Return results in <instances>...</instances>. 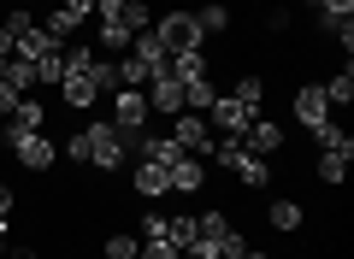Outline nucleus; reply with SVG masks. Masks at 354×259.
Wrapping results in <instances>:
<instances>
[{
    "label": "nucleus",
    "mask_w": 354,
    "mask_h": 259,
    "mask_svg": "<svg viewBox=\"0 0 354 259\" xmlns=\"http://www.w3.org/2000/svg\"><path fill=\"white\" fill-rule=\"evenodd\" d=\"M124 24L136 30V36H142V30H148V6H142V0H124Z\"/></svg>",
    "instance_id": "c9c22d12"
},
{
    "label": "nucleus",
    "mask_w": 354,
    "mask_h": 259,
    "mask_svg": "<svg viewBox=\"0 0 354 259\" xmlns=\"http://www.w3.org/2000/svg\"><path fill=\"white\" fill-rule=\"evenodd\" d=\"M313 24H319V36H325V41H337L342 53L354 48V12H313Z\"/></svg>",
    "instance_id": "4468645a"
},
{
    "label": "nucleus",
    "mask_w": 354,
    "mask_h": 259,
    "mask_svg": "<svg viewBox=\"0 0 354 259\" xmlns=\"http://www.w3.org/2000/svg\"><path fill=\"white\" fill-rule=\"evenodd\" d=\"M165 242H171L177 253H183V247L195 242V218H165Z\"/></svg>",
    "instance_id": "7c9ffc66"
},
{
    "label": "nucleus",
    "mask_w": 354,
    "mask_h": 259,
    "mask_svg": "<svg viewBox=\"0 0 354 259\" xmlns=\"http://www.w3.org/2000/svg\"><path fill=\"white\" fill-rule=\"evenodd\" d=\"M225 230H230V218H225V212H201V218H195V236H201V242H218Z\"/></svg>",
    "instance_id": "473e14b6"
},
{
    "label": "nucleus",
    "mask_w": 354,
    "mask_h": 259,
    "mask_svg": "<svg viewBox=\"0 0 354 259\" xmlns=\"http://www.w3.org/2000/svg\"><path fill=\"white\" fill-rule=\"evenodd\" d=\"M148 95L142 88H113V124L118 130H148Z\"/></svg>",
    "instance_id": "20e7f679"
},
{
    "label": "nucleus",
    "mask_w": 354,
    "mask_h": 259,
    "mask_svg": "<svg viewBox=\"0 0 354 259\" xmlns=\"http://www.w3.org/2000/svg\"><path fill=\"white\" fill-rule=\"evenodd\" d=\"M6 83H12L18 95H30V88H36V65H30V59H12V65H6Z\"/></svg>",
    "instance_id": "2f4dec72"
},
{
    "label": "nucleus",
    "mask_w": 354,
    "mask_h": 259,
    "mask_svg": "<svg viewBox=\"0 0 354 259\" xmlns=\"http://www.w3.org/2000/svg\"><path fill=\"white\" fill-rule=\"evenodd\" d=\"M6 65H12V36H6V24H0V77H6Z\"/></svg>",
    "instance_id": "a19ab883"
},
{
    "label": "nucleus",
    "mask_w": 354,
    "mask_h": 259,
    "mask_svg": "<svg viewBox=\"0 0 354 259\" xmlns=\"http://www.w3.org/2000/svg\"><path fill=\"white\" fill-rule=\"evenodd\" d=\"M266 224H272V230H283V236H295V230L307 224V207H301V200H290V195H278L272 207H266Z\"/></svg>",
    "instance_id": "ddd939ff"
},
{
    "label": "nucleus",
    "mask_w": 354,
    "mask_h": 259,
    "mask_svg": "<svg viewBox=\"0 0 354 259\" xmlns=\"http://www.w3.org/2000/svg\"><path fill=\"white\" fill-rule=\"evenodd\" d=\"M88 83L101 88V95H113V88H118V59H113V53H95V65H88Z\"/></svg>",
    "instance_id": "b1692460"
},
{
    "label": "nucleus",
    "mask_w": 354,
    "mask_h": 259,
    "mask_svg": "<svg viewBox=\"0 0 354 259\" xmlns=\"http://www.w3.org/2000/svg\"><path fill=\"white\" fill-rule=\"evenodd\" d=\"M207 160H201V153H177V160H171V189H177V195H201V183H207Z\"/></svg>",
    "instance_id": "9b49d317"
},
{
    "label": "nucleus",
    "mask_w": 354,
    "mask_h": 259,
    "mask_svg": "<svg viewBox=\"0 0 354 259\" xmlns=\"http://www.w3.org/2000/svg\"><path fill=\"white\" fill-rule=\"evenodd\" d=\"M18 100H24V95H18V88L6 83V77H0V118H12V106H18Z\"/></svg>",
    "instance_id": "4c0bfd02"
},
{
    "label": "nucleus",
    "mask_w": 354,
    "mask_h": 259,
    "mask_svg": "<svg viewBox=\"0 0 354 259\" xmlns=\"http://www.w3.org/2000/svg\"><path fill=\"white\" fill-rule=\"evenodd\" d=\"M242 148L260 153V160H272V153L283 148V124H278V118H266V112H260V118H248V130H242Z\"/></svg>",
    "instance_id": "423d86ee"
},
{
    "label": "nucleus",
    "mask_w": 354,
    "mask_h": 259,
    "mask_svg": "<svg viewBox=\"0 0 354 259\" xmlns=\"http://www.w3.org/2000/svg\"><path fill=\"white\" fill-rule=\"evenodd\" d=\"M171 142L183 153H201V160H207V148H213V136H207V112H177V118H171Z\"/></svg>",
    "instance_id": "f03ea898"
},
{
    "label": "nucleus",
    "mask_w": 354,
    "mask_h": 259,
    "mask_svg": "<svg viewBox=\"0 0 354 259\" xmlns=\"http://www.w3.org/2000/svg\"><path fill=\"white\" fill-rule=\"evenodd\" d=\"M130 41H136V30H130V24H101L95 48H101V53H113V59H118V53H130Z\"/></svg>",
    "instance_id": "412c9836"
},
{
    "label": "nucleus",
    "mask_w": 354,
    "mask_h": 259,
    "mask_svg": "<svg viewBox=\"0 0 354 259\" xmlns=\"http://www.w3.org/2000/svg\"><path fill=\"white\" fill-rule=\"evenodd\" d=\"M207 118H213V130H225V136H242V130H248V118H260V112H248L236 95H218L213 106H207Z\"/></svg>",
    "instance_id": "1a4fd4ad"
},
{
    "label": "nucleus",
    "mask_w": 354,
    "mask_h": 259,
    "mask_svg": "<svg viewBox=\"0 0 354 259\" xmlns=\"http://www.w3.org/2000/svg\"><path fill=\"white\" fill-rule=\"evenodd\" d=\"M12 153H18V165H24V171H53V160H59V153H53V142L41 136H24V142H12Z\"/></svg>",
    "instance_id": "9d476101"
},
{
    "label": "nucleus",
    "mask_w": 354,
    "mask_h": 259,
    "mask_svg": "<svg viewBox=\"0 0 354 259\" xmlns=\"http://www.w3.org/2000/svg\"><path fill=\"white\" fill-rule=\"evenodd\" d=\"M195 30H201V41H207V36H225V30H230V6H218V0H207L201 12H195Z\"/></svg>",
    "instance_id": "aec40b11"
},
{
    "label": "nucleus",
    "mask_w": 354,
    "mask_h": 259,
    "mask_svg": "<svg viewBox=\"0 0 354 259\" xmlns=\"http://www.w3.org/2000/svg\"><path fill=\"white\" fill-rule=\"evenodd\" d=\"M95 41H83V48H65V77H88V65H95Z\"/></svg>",
    "instance_id": "c85d7f7f"
},
{
    "label": "nucleus",
    "mask_w": 354,
    "mask_h": 259,
    "mask_svg": "<svg viewBox=\"0 0 354 259\" xmlns=\"http://www.w3.org/2000/svg\"><path fill=\"white\" fill-rule=\"evenodd\" d=\"M313 177H319V183H330V189H337L342 177H348V153H319V165H313Z\"/></svg>",
    "instance_id": "393cba45"
},
{
    "label": "nucleus",
    "mask_w": 354,
    "mask_h": 259,
    "mask_svg": "<svg viewBox=\"0 0 354 259\" xmlns=\"http://www.w3.org/2000/svg\"><path fill=\"white\" fill-rule=\"evenodd\" d=\"M41 124H48V106H41L36 95H24V100L12 106V118H6V130H0V136H6V142H24V136H36Z\"/></svg>",
    "instance_id": "0eeeda50"
},
{
    "label": "nucleus",
    "mask_w": 354,
    "mask_h": 259,
    "mask_svg": "<svg viewBox=\"0 0 354 259\" xmlns=\"http://www.w3.org/2000/svg\"><path fill=\"white\" fill-rule=\"evenodd\" d=\"M142 95H148V112H160V118H177V112H183V83H177L171 71L148 77V88H142Z\"/></svg>",
    "instance_id": "39448f33"
},
{
    "label": "nucleus",
    "mask_w": 354,
    "mask_h": 259,
    "mask_svg": "<svg viewBox=\"0 0 354 259\" xmlns=\"http://www.w3.org/2000/svg\"><path fill=\"white\" fill-rule=\"evenodd\" d=\"M230 95H236L248 112H260V106H266V83H260V77H236V88H230Z\"/></svg>",
    "instance_id": "cd10ccee"
},
{
    "label": "nucleus",
    "mask_w": 354,
    "mask_h": 259,
    "mask_svg": "<svg viewBox=\"0 0 354 259\" xmlns=\"http://www.w3.org/2000/svg\"><path fill=\"white\" fill-rule=\"evenodd\" d=\"M319 88H325L330 112H337V106H348V100H354V71H348V65H342V71H337V77H325V83H319Z\"/></svg>",
    "instance_id": "4be33fe9"
},
{
    "label": "nucleus",
    "mask_w": 354,
    "mask_h": 259,
    "mask_svg": "<svg viewBox=\"0 0 354 259\" xmlns=\"http://www.w3.org/2000/svg\"><path fill=\"white\" fill-rule=\"evenodd\" d=\"M0 24H6V36H30V30H36V18H30V6H12V12H6V18H0Z\"/></svg>",
    "instance_id": "72a5a7b5"
},
{
    "label": "nucleus",
    "mask_w": 354,
    "mask_h": 259,
    "mask_svg": "<svg viewBox=\"0 0 354 259\" xmlns=\"http://www.w3.org/2000/svg\"><path fill=\"white\" fill-rule=\"evenodd\" d=\"M130 53H136V59L148 65L153 77H160L165 65H171V53H165V41H160V36H136V41H130Z\"/></svg>",
    "instance_id": "6ab92c4d"
},
{
    "label": "nucleus",
    "mask_w": 354,
    "mask_h": 259,
    "mask_svg": "<svg viewBox=\"0 0 354 259\" xmlns=\"http://www.w3.org/2000/svg\"><path fill=\"white\" fill-rule=\"evenodd\" d=\"M213 100H218V88L207 83V77H201V83H183V112H207Z\"/></svg>",
    "instance_id": "bb28decb"
},
{
    "label": "nucleus",
    "mask_w": 354,
    "mask_h": 259,
    "mask_svg": "<svg viewBox=\"0 0 354 259\" xmlns=\"http://www.w3.org/2000/svg\"><path fill=\"white\" fill-rule=\"evenodd\" d=\"M77 136H83V160L95 165V171H106V177H113L118 165H124L130 153L142 148V136H148V130H118L113 118H101V124H83Z\"/></svg>",
    "instance_id": "f257e3e1"
},
{
    "label": "nucleus",
    "mask_w": 354,
    "mask_h": 259,
    "mask_svg": "<svg viewBox=\"0 0 354 259\" xmlns=\"http://www.w3.org/2000/svg\"><path fill=\"white\" fill-rule=\"evenodd\" d=\"M59 77H65V48H53L36 59V88H59Z\"/></svg>",
    "instance_id": "5701e85b"
},
{
    "label": "nucleus",
    "mask_w": 354,
    "mask_h": 259,
    "mask_svg": "<svg viewBox=\"0 0 354 259\" xmlns=\"http://www.w3.org/2000/svg\"><path fill=\"white\" fill-rule=\"evenodd\" d=\"M313 142H319V153H348V160H354V136L342 130L337 118H325V124H319V130H313Z\"/></svg>",
    "instance_id": "f3484780"
},
{
    "label": "nucleus",
    "mask_w": 354,
    "mask_h": 259,
    "mask_svg": "<svg viewBox=\"0 0 354 259\" xmlns=\"http://www.w3.org/2000/svg\"><path fill=\"white\" fill-rule=\"evenodd\" d=\"M153 36L165 41V53H183V48H201V30H195V12H165Z\"/></svg>",
    "instance_id": "7ed1b4c3"
},
{
    "label": "nucleus",
    "mask_w": 354,
    "mask_h": 259,
    "mask_svg": "<svg viewBox=\"0 0 354 259\" xmlns=\"http://www.w3.org/2000/svg\"><path fill=\"white\" fill-rule=\"evenodd\" d=\"M6 236H12V189L0 183V242H6Z\"/></svg>",
    "instance_id": "e433bc0d"
},
{
    "label": "nucleus",
    "mask_w": 354,
    "mask_h": 259,
    "mask_svg": "<svg viewBox=\"0 0 354 259\" xmlns=\"http://www.w3.org/2000/svg\"><path fill=\"white\" fill-rule=\"evenodd\" d=\"M148 236H165V218H160V212H148V218H142V242H148Z\"/></svg>",
    "instance_id": "ea45409f"
},
{
    "label": "nucleus",
    "mask_w": 354,
    "mask_h": 259,
    "mask_svg": "<svg viewBox=\"0 0 354 259\" xmlns=\"http://www.w3.org/2000/svg\"><path fill=\"white\" fill-rule=\"evenodd\" d=\"M319 12H354V0H319Z\"/></svg>",
    "instance_id": "79ce46f5"
},
{
    "label": "nucleus",
    "mask_w": 354,
    "mask_h": 259,
    "mask_svg": "<svg viewBox=\"0 0 354 259\" xmlns=\"http://www.w3.org/2000/svg\"><path fill=\"white\" fill-rule=\"evenodd\" d=\"M148 77H153V71L136 59V53H124V59H118V88H148Z\"/></svg>",
    "instance_id": "a878e982"
},
{
    "label": "nucleus",
    "mask_w": 354,
    "mask_h": 259,
    "mask_svg": "<svg viewBox=\"0 0 354 259\" xmlns=\"http://www.w3.org/2000/svg\"><path fill=\"white\" fill-rule=\"evenodd\" d=\"M136 259H183V253H177V247L165 242V236H148V242H142V253H136Z\"/></svg>",
    "instance_id": "f704fd0d"
},
{
    "label": "nucleus",
    "mask_w": 354,
    "mask_h": 259,
    "mask_svg": "<svg viewBox=\"0 0 354 259\" xmlns=\"http://www.w3.org/2000/svg\"><path fill=\"white\" fill-rule=\"evenodd\" d=\"M136 253H142V236H130V230L106 236V259H136Z\"/></svg>",
    "instance_id": "c756f323"
},
{
    "label": "nucleus",
    "mask_w": 354,
    "mask_h": 259,
    "mask_svg": "<svg viewBox=\"0 0 354 259\" xmlns=\"http://www.w3.org/2000/svg\"><path fill=\"white\" fill-rule=\"evenodd\" d=\"M236 183H242V189H266V183H272V160L242 153V160H236Z\"/></svg>",
    "instance_id": "a211bd4d"
},
{
    "label": "nucleus",
    "mask_w": 354,
    "mask_h": 259,
    "mask_svg": "<svg viewBox=\"0 0 354 259\" xmlns=\"http://www.w3.org/2000/svg\"><path fill=\"white\" fill-rule=\"evenodd\" d=\"M0 148H6V136H0Z\"/></svg>",
    "instance_id": "a18cd8bd"
},
{
    "label": "nucleus",
    "mask_w": 354,
    "mask_h": 259,
    "mask_svg": "<svg viewBox=\"0 0 354 259\" xmlns=\"http://www.w3.org/2000/svg\"><path fill=\"white\" fill-rule=\"evenodd\" d=\"M59 12H71L77 24H83V18H95V0H59Z\"/></svg>",
    "instance_id": "58836bf2"
},
{
    "label": "nucleus",
    "mask_w": 354,
    "mask_h": 259,
    "mask_svg": "<svg viewBox=\"0 0 354 259\" xmlns=\"http://www.w3.org/2000/svg\"><path fill=\"white\" fill-rule=\"evenodd\" d=\"M325 118H330L325 88H319V83H295V124H301V130H319Z\"/></svg>",
    "instance_id": "6e6552de"
},
{
    "label": "nucleus",
    "mask_w": 354,
    "mask_h": 259,
    "mask_svg": "<svg viewBox=\"0 0 354 259\" xmlns=\"http://www.w3.org/2000/svg\"><path fill=\"white\" fill-rule=\"evenodd\" d=\"M18 6H36V0H18Z\"/></svg>",
    "instance_id": "c03bdc74"
},
{
    "label": "nucleus",
    "mask_w": 354,
    "mask_h": 259,
    "mask_svg": "<svg viewBox=\"0 0 354 259\" xmlns=\"http://www.w3.org/2000/svg\"><path fill=\"white\" fill-rule=\"evenodd\" d=\"M165 71H171L177 83H201V77H207V53H201V48H183V53H171Z\"/></svg>",
    "instance_id": "dca6fc26"
},
{
    "label": "nucleus",
    "mask_w": 354,
    "mask_h": 259,
    "mask_svg": "<svg viewBox=\"0 0 354 259\" xmlns=\"http://www.w3.org/2000/svg\"><path fill=\"white\" fill-rule=\"evenodd\" d=\"M130 183H136V195H142V200L171 195V171H165V165H153V160H136V177H130Z\"/></svg>",
    "instance_id": "f8f14e48"
},
{
    "label": "nucleus",
    "mask_w": 354,
    "mask_h": 259,
    "mask_svg": "<svg viewBox=\"0 0 354 259\" xmlns=\"http://www.w3.org/2000/svg\"><path fill=\"white\" fill-rule=\"evenodd\" d=\"M101 100V88L88 83V77H59V106H71V112H88Z\"/></svg>",
    "instance_id": "2eb2a0df"
},
{
    "label": "nucleus",
    "mask_w": 354,
    "mask_h": 259,
    "mask_svg": "<svg viewBox=\"0 0 354 259\" xmlns=\"http://www.w3.org/2000/svg\"><path fill=\"white\" fill-rule=\"evenodd\" d=\"M242 259H272V253H260V247H248V253H242Z\"/></svg>",
    "instance_id": "37998d69"
}]
</instances>
